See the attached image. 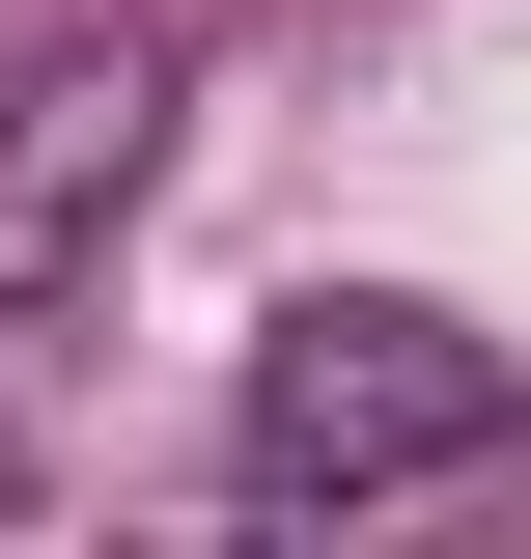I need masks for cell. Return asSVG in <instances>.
I'll return each mask as SVG.
<instances>
[{
    "label": "cell",
    "mask_w": 531,
    "mask_h": 559,
    "mask_svg": "<svg viewBox=\"0 0 531 559\" xmlns=\"http://www.w3.org/2000/svg\"><path fill=\"white\" fill-rule=\"evenodd\" d=\"M140 168H168V57H140V28L0 84V336H28V308H57V280L140 224Z\"/></svg>",
    "instance_id": "7a4b0ae2"
},
{
    "label": "cell",
    "mask_w": 531,
    "mask_h": 559,
    "mask_svg": "<svg viewBox=\"0 0 531 559\" xmlns=\"http://www.w3.org/2000/svg\"><path fill=\"white\" fill-rule=\"evenodd\" d=\"M504 419H531V364L475 336V308L308 280V308L252 336V392H224V476L252 503H448V476H504Z\"/></svg>",
    "instance_id": "6da1fadb"
}]
</instances>
